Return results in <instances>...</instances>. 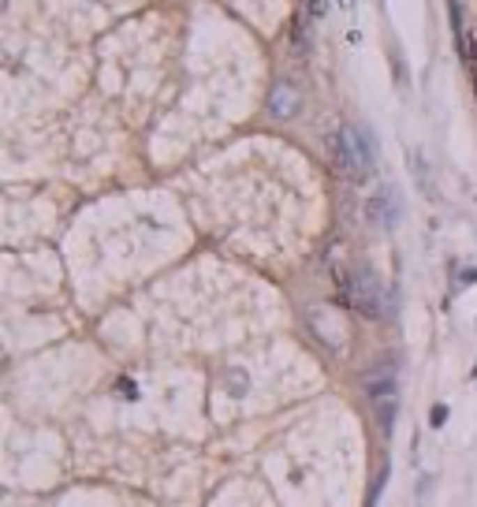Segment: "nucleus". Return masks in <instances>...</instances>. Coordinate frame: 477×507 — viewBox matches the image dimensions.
<instances>
[{
    "mask_svg": "<svg viewBox=\"0 0 477 507\" xmlns=\"http://www.w3.org/2000/svg\"><path fill=\"white\" fill-rule=\"evenodd\" d=\"M335 160H340L343 176L351 179H365L373 172V149H370V138L365 131H358V127H340V135H335Z\"/></svg>",
    "mask_w": 477,
    "mask_h": 507,
    "instance_id": "f257e3e1",
    "label": "nucleus"
},
{
    "mask_svg": "<svg viewBox=\"0 0 477 507\" xmlns=\"http://www.w3.org/2000/svg\"><path fill=\"white\" fill-rule=\"evenodd\" d=\"M347 295H351V302L358 306V314H365V317H381V314H384L381 284L373 280L370 268H358L354 280H347Z\"/></svg>",
    "mask_w": 477,
    "mask_h": 507,
    "instance_id": "f03ea898",
    "label": "nucleus"
},
{
    "mask_svg": "<svg viewBox=\"0 0 477 507\" xmlns=\"http://www.w3.org/2000/svg\"><path fill=\"white\" fill-rule=\"evenodd\" d=\"M365 392H370L377 414H381V422L392 425V414H395V373L388 370V365L365 373Z\"/></svg>",
    "mask_w": 477,
    "mask_h": 507,
    "instance_id": "7ed1b4c3",
    "label": "nucleus"
},
{
    "mask_svg": "<svg viewBox=\"0 0 477 507\" xmlns=\"http://www.w3.org/2000/svg\"><path fill=\"white\" fill-rule=\"evenodd\" d=\"M268 109H273L280 120H287V116H295L302 109V97H298V90L291 82H276L273 93H268Z\"/></svg>",
    "mask_w": 477,
    "mask_h": 507,
    "instance_id": "20e7f679",
    "label": "nucleus"
}]
</instances>
